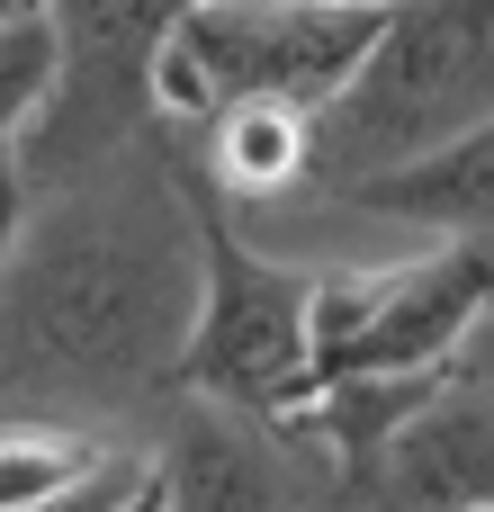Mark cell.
<instances>
[{
	"mask_svg": "<svg viewBox=\"0 0 494 512\" xmlns=\"http://www.w3.org/2000/svg\"><path fill=\"white\" fill-rule=\"evenodd\" d=\"M45 198L54 207L0 270V414L99 423L144 396H171L198 315V207L180 162H90Z\"/></svg>",
	"mask_w": 494,
	"mask_h": 512,
	"instance_id": "1",
	"label": "cell"
},
{
	"mask_svg": "<svg viewBox=\"0 0 494 512\" xmlns=\"http://www.w3.org/2000/svg\"><path fill=\"white\" fill-rule=\"evenodd\" d=\"M494 117V0H396L351 81L315 108L306 180L315 198H351L360 180L441 153Z\"/></svg>",
	"mask_w": 494,
	"mask_h": 512,
	"instance_id": "2",
	"label": "cell"
},
{
	"mask_svg": "<svg viewBox=\"0 0 494 512\" xmlns=\"http://www.w3.org/2000/svg\"><path fill=\"white\" fill-rule=\"evenodd\" d=\"M189 207H198V315L171 369V396H216L243 405L261 423H279L288 405H306L324 387L315 360V270H288L270 252L243 243V225L225 216V189L198 171V153H180Z\"/></svg>",
	"mask_w": 494,
	"mask_h": 512,
	"instance_id": "3",
	"label": "cell"
},
{
	"mask_svg": "<svg viewBox=\"0 0 494 512\" xmlns=\"http://www.w3.org/2000/svg\"><path fill=\"white\" fill-rule=\"evenodd\" d=\"M396 0H198L180 27L225 81V99H297L324 108Z\"/></svg>",
	"mask_w": 494,
	"mask_h": 512,
	"instance_id": "4",
	"label": "cell"
},
{
	"mask_svg": "<svg viewBox=\"0 0 494 512\" xmlns=\"http://www.w3.org/2000/svg\"><path fill=\"white\" fill-rule=\"evenodd\" d=\"M153 450H162V504L189 512H261V504L333 495V459H315L279 423L216 405V396H180L171 441H153Z\"/></svg>",
	"mask_w": 494,
	"mask_h": 512,
	"instance_id": "5",
	"label": "cell"
},
{
	"mask_svg": "<svg viewBox=\"0 0 494 512\" xmlns=\"http://www.w3.org/2000/svg\"><path fill=\"white\" fill-rule=\"evenodd\" d=\"M360 504H423V512H486L494 504V387L468 369L387 441Z\"/></svg>",
	"mask_w": 494,
	"mask_h": 512,
	"instance_id": "6",
	"label": "cell"
},
{
	"mask_svg": "<svg viewBox=\"0 0 494 512\" xmlns=\"http://www.w3.org/2000/svg\"><path fill=\"white\" fill-rule=\"evenodd\" d=\"M333 207H360V216H387V225H423V234H486L494 243V117L450 135L423 162H396V171L360 180Z\"/></svg>",
	"mask_w": 494,
	"mask_h": 512,
	"instance_id": "7",
	"label": "cell"
},
{
	"mask_svg": "<svg viewBox=\"0 0 494 512\" xmlns=\"http://www.w3.org/2000/svg\"><path fill=\"white\" fill-rule=\"evenodd\" d=\"M306 135H315V108L297 99H225L198 126V171L225 198H288L306 189Z\"/></svg>",
	"mask_w": 494,
	"mask_h": 512,
	"instance_id": "8",
	"label": "cell"
},
{
	"mask_svg": "<svg viewBox=\"0 0 494 512\" xmlns=\"http://www.w3.org/2000/svg\"><path fill=\"white\" fill-rule=\"evenodd\" d=\"M99 432L63 423V414H0V512H36V504H72L99 468Z\"/></svg>",
	"mask_w": 494,
	"mask_h": 512,
	"instance_id": "9",
	"label": "cell"
},
{
	"mask_svg": "<svg viewBox=\"0 0 494 512\" xmlns=\"http://www.w3.org/2000/svg\"><path fill=\"white\" fill-rule=\"evenodd\" d=\"M63 81V27L54 9H9L0 18V144H18L36 126V108Z\"/></svg>",
	"mask_w": 494,
	"mask_h": 512,
	"instance_id": "10",
	"label": "cell"
},
{
	"mask_svg": "<svg viewBox=\"0 0 494 512\" xmlns=\"http://www.w3.org/2000/svg\"><path fill=\"white\" fill-rule=\"evenodd\" d=\"M27 225H36V180H27V153H18V144H0V270L18 261Z\"/></svg>",
	"mask_w": 494,
	"mask_h": 512,
	"instance_id": "11",
	"label": "cell"
},
{
	"mask_svg": "<svg viewBox=\"0 0 494 512\" xmlns=\"http://www.w3.org/2000/svg\"><path fill=\"white\" fill-rule=\"evenodd\" d=\"M9 9H18V0H0V18H9Z\"/></svg>",
	"mask_w": 494,
	"mask_h": 512,
	"instance_id": "12",
	"label": "cell"
}]
</instances>
